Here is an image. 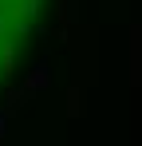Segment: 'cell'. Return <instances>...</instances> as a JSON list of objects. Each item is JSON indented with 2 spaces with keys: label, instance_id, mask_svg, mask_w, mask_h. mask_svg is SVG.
Masks as SVG:
<instances>
[{
  "label": "cell",
  "instance_id": "cell-3",
  "mask_svg": "<svg viewBox=\"0 0 142 146\" xmlns=\"http://www.w3.org/2000/svg\"><path fill=\"white\" fill-rule=\"evenodd\" d=\"M67 103H71V107H67L71 115H79V87H71V91H67Z\"/></svg>",
  "mask_w": 142,
  "mask_h": 146
},
{
  "label": "cell",
  "instance_id": "cell-4",
  "mask_svg": "<svg viewBox=\"0 0 142 146\" xmlns=\"http://www.w3.org/2000/svg\"><path fill=\"white\" fill-rule=\"evenodd\" d=\"M4 126H8V115L0 111V138H4Z\"/></svg>",
  "mask_w": 142,
  "mask_h": 146
},
{
  "label": "cell",
  "instance_id": "cell-1",
  "mask_svg": "<svg viewBox=\"0 0 142 146\" xmlns=\"http://www.w3.org/2000/svg\"><path fill=\"white\" fill-rule=\"evenodd\" d=\"M47 83H51V71H47V67H32V75H28V79H24V95H36V91H44Z\"/></svg>",
  "mask_w": 142,
  "mask_h": 146
},
{
  "label": "cell",
  "instance_id": "cell-2",
  "mask_svg": "<svg viewBox=\"0 0 142 146\" xmlns=\"http://www.w3.org/2000/svg\"><path fill=\"white\" fill-rule=\"evenodd\" d=\"M24 103H28V95H24L20 87H16V91H8V99H4V115H16Z\"/></svg>",
  "mask_w": 142,
  "mask_h": 146
}]
</instances>
